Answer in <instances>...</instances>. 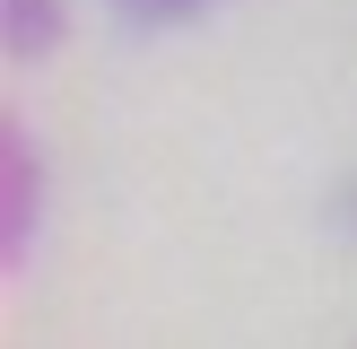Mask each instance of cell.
<instances>
[{
    "label": "cell",
    "mask_w": 357,
    "mask_h": 349,
    "mask_svg": "<svg viewBox=\"0 0 357 349\" xmlns=\"http://www.w3.org/2000/svg\"><path fill=\"white\" fill-rule=\"evenodd\" d=\"M0 149H9V184H0V253L9 271L35 262V227H44V149H35L26 114H0Z\"/></svg>",
    "instance_id": "1"
},
{
    "label": "cell",
    "mask_w": 357,
    "mask_h": 349,
    "mask_svg": "<svg viewBox=\"0 0 357 349\" xmlns=\"http://www.w3.org/2000/svg\"><path fill=\"white\" fill-rule=\"evenodd\" d=\"M114 17H131V27H192L201 9H218V0H105Z\"/></svg>",
    "instance_id": "3"
},
{
    "label": "cell",
    "mask_w": 357,
    "mask_h": 349,
    "mask_svg": "<svg viewBox=\"0 0 357 349\" xmlns=\"http://www.w3.org/2000/svg\"><path fill=\"white\" fill-rule=\"evenodd\" d=\"M70 35V0H0V52H9L17 70L52 61Z\"/></svg>",
    "instance_id": "2"
}]
</instances>
